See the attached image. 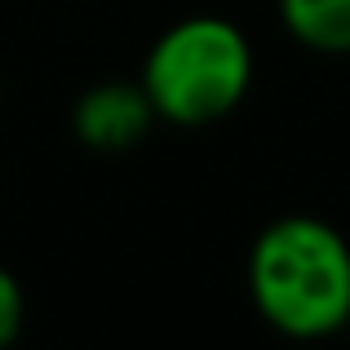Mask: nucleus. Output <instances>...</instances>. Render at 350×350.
<instances>
[{
  "label": "nucleus",
  "instance_id": "obj_5",
  "mask_svg": "<svg viewBox=\"0 0 350 350\" xmlns=\"http://www.w3.org/2000/svg\"><path fill=\"white\" fill-rule=\"evenodd\" d=\"M27 324V297H23V284L9 266H0V350L9 342H18Z\"/></svg>",
  "mask_w": 350,
  "mask_h": 350
},
{
  "label": "nucleus",
  "instance_id": "obj_4",
  "mask_svg": "<svg viewBox=\"0 0 350 350\" xmlns=\"http://www.w3.org/2000/svg\"><path fill=\"white\" fill-rule=\"evenodd\" d=\"M280 18L306 49L350 53V0H280Z\"/></svg>",
  "mask_w": 350,
  "mask_h": 350
},
{
  "label": "nucleus",
  "instance_id": "obj_3",
  "mask_svg": "<svg viewBox=\"0 0 350 350\" xmlns=\"http://www.w3.org/2000/svg\"><path fill=\"white\" fill-rule=\"evenodd\" d=\"M155 124V111L146 103L137 80H103L89 85L71 107V133L80 146L98 155H116V151H133Z\"/></svg>",
  "mask_w": 350,
  "mask_h": 350
},
{
  "label": "nucleus",
  "instance_id": "obj_1",
  "mask_svg": "<svg viewBox=\"0 0 350 350\" xmlns=\"http://www.w3.org/2000/svg\"><path fill=\"white\" fill-rule=\"evenodd\" d=\"M248 297L262 324L293 342H324L350 328V244L337 226L288 213L248 248Z\"/></svg>",
  "mask_w": 350,
  "mask_h": 350
},
{
  "label": "nucleus",
  "instance_id": "obj_2",
  "mask_svg": "<svg viewBox=\"0 0 350 350\" xmlns=\"http://www.w3.org/2000/svg\"><path fill=\"white\" fill-rule=\"evenodd\" d=\"M137 85H142L155 120H164V124H213L248 98L253 44L231 18H182L155 36Z\"/></svg>",
  "mask_w": 350,
  "mask_h": 350
}]
</instances>
